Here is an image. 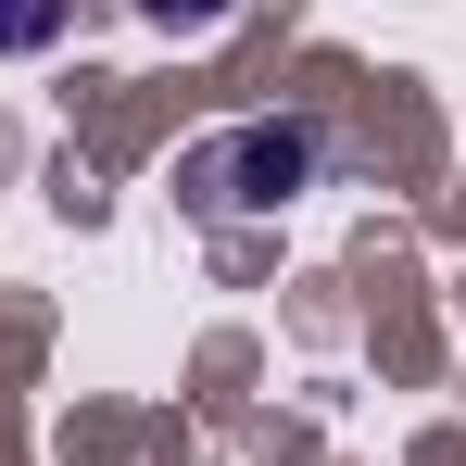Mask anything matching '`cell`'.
<instances>
[{"mask_svg": "<svg viewBox=\"0 0 466 466\" xmlns=\"http://www.w3.org/2000/svg\"><path fill=\"white\" fill-rule=\"evenodd\" d=\"M64 38V0H0V51H51Z\"/></svg>", "mask_w": 466, "mask_h": 466, "instance_id": "cell-2", "label": "cell"}, {"mask_svg": "<svg viewBox=\"0 0 466 466\" xmlns=\"http://www.w3.org/2000/svg\"><path fill=\"white\" fill-rule=\"evenodd\" d=\"M315 177H328V127L315 114H252V127H215L202 152L177 164V202L189 215H278V202H303Z\"/></svg>", "mask_w": 466, "mask_h": 466, "instance_id": "cell-1", "label": "cell"}, {"mask_svg": "<svg viewBox=\"0 0 466 466\" xmlns=\"http://www.w3.org/2000/svg\"><path fill=\"white\" fill-rule=\"evenodd\" d=\"M139 25H177V38H202V25H228V0H139Z\"/></svg>", "mask_w": 466, "mask_h": 466, "instance_id": "cell-3", "label": "cell"}]
</instances>
